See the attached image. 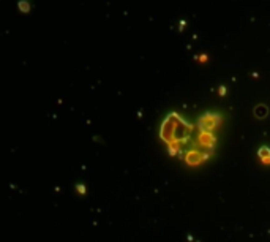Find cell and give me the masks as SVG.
<instances>
[{
	"label": "cell",
	"instance_id": "6da1fadb",
	"mask_svg": "<svg viewBox=\"0 0 270 242\" xmlns=\"http://www.w3.org/2000/svg\"><path fill=\"white\" fill-rule=\"evenodd\" d=\"M191 130H193V125L185 122L179 114L171 113L163 122V125H161L160 136L164 142L169 144V147H174V149L179 151L180 146L188 141Z\"/></svg>",
	"mask_w": 270,
	"mask_h": 242
},
{
	"label": "cell",
	"instance_id": "7a4b0ae2",
	"mask_svg": "<svg viewBox=\"0 0 270 242\" xmlns=\"http://www.w3.org/2000/svg\"><path fill=\"white\" fill-rule=\"evenodd\" d=\"M223 117L218 113H206L197 119V127L201 131H212L213 128L220 127Z\"/></svg>",
	"mask_w": 270,
	"mask_h": 242
},
{
	"label": "cell",
	"instance_id": "3957f363",
	"mask_svg": "<svg viewBox=\"0 0 270 242\" xmlns=\"http://www.w3.org/2000/svg\"><path fill=\"white\" fill-rule=\"evenodd\" d=\"M210 155H212V152H210V154H206V155H202L199 151L191 149V151H188V152H186V155H185V161H186V163L190 165V166H196V165L202 163L204 160H207Z\"/></svg>",
	"mask_w": 270,
	"mask_h": 242
},
{
	"label": "cell",
	"instance_id": "277c9868",
	"mask_svg": "<svg viewBox=\"0 0 270 242\" xmlns=\"http://www.w3.org/2000/svg\"><path fill=\"white\" fill-rule=\"evenodd\" d=\"M197 142H199L202 147H207V149L213 151L215 144H217V138L212 134V131H201L199 138H197Z\"/></svg>",
	"mask_w": 270,
	"mask_h": 242
},
{
	"label": "cell",
	"instance_id": "5b68a950",
	"mask_svg": "<svg viewBox=\"0 0 270 242\" xmlns=\"http://www.w3.org/2000/svg\"><path fill=\"white\" fill-rule=\"evenodd\" d=\"M258 155H259V158H261V161H262L264 165H270V149H268L267 146L259 147Z\"/></svg>",
	"mask_w": 270,
	"mask_h": 242
},
{
	"label": "cell",
	"instance_id": "8992f818",
	"mask_svg": "<svg viewBox=\"0 0 270 242\" xmlns=\"http://www.w3.org/2000/svg\"><path fill=\"white\" fill-rule=\"evenodd\" d=\"M267 114H268V108L265 104H258L254 108V116L258 119H264Z\"/></svg>",
	"mask_w": 270,
	"mask_h": 242
},
{
	"label": "cell",
	"instance_id": "52a82bcc",
	"mask_svg": "<svg viewBox=\"0 0 270 242\" xmlns=\"http://www.w3.org/2000/svg\"><path fill=\"white\" fill-rule=\"evenodd\" d=\"M18 8H19L21 13H29V11H30V3L27 2V0H19Z\"/></svg>",
	"mask_w": 270,
	"mask_h": 242
},
{
	"label": "cell",
	"instance_id": "ba28073f",
	"mask_svg": "<svg viewBox=\"0 0 270 242\" xmlns=\"http://www.w3.org/2000/svg\"><path fill=\"white\" fill-rule=\"evenodd\" d=\"M76 188H77V192H79V193H82V195L85 193V187H84L82 184H79V185H76Z\"/></svg>",
	"mask_w": 270,
	"mask_h": 242
},
{
	"label": "cell",
	"instance_id": "9c48e42d",
	"mask_svg": "<svg viewBox=\"0 0 270 242\" xmlns=\"http://www.w3.org/2000/svg\"><path fill=\"white\" fill-rule=\"evenodd\" d=\"M197 59H199V62H202V63L207 62V56H206V54H201V56H197Z\"/></svg>",
	"mask_w": 270,
	"mask_h": 242
},
{
	"label": "cell",
	"instance_id": "30bf717a",
	"mask_svg": "<svg viewBox=\"0 0 270 242\" xmlns=\"http://www.w3.org/2000/svg\"><path fill=\"white\" fill-rule=\"evenodd\" d=\"M218 93L223 97V95H226V86H220V89H218Z\"/></svg>",
	"mask_w": 270,
	"mask_h": 242
},
{
	"label": "cell",
	"instance_id": "8fae6325",
	"mask_svg": "<svg viewBox=\"0 0 270 242\" xmlns=\"http://www.w3.org/2000/svg\"><path fill=\"white\" fill-rule=\"evenodd\" d=\"M183 27H185V21H180V27H179V29L183 30Z\"/></svg>",
	"mask_w": 270,
	"mask_h": 242
}]
</instances>
